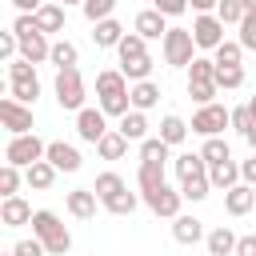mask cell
Returning a JSON list of instances; mask_svg holds the SVG:
<instances>
[{
    "instance_id": "3957f363",
    "label": "cell",
    "mask_w": 256,
    "mask_h": 256,
    "mask_svg": "<svg viewBox=\"0 0 256 256\" xmlns=\"http://www.w3.org/2000/svg\"><path fill=\"white\" fill-rule=\"evenodd\" d=\"M84 76L80 68H56V104L64 112H80L84 108Z\"/></svg>"
},
{
    "instance_id": "bcb514c9",
    "label": "cell",
    "mask_w": 256,
    "mask_h": 256,
    "mask_svg": "<svg viewBox=\"0 0 256 256\" xmlns=\"http://www.w3.org/2000/svg\"><path fill=\"white\" fill-rule=\"evenodd\" d=\"M12 252H16V256H44L48 248H44V240H40V236H32V240H20Z\"/></svg>"
},
{
    "instance_id": "7a4b0ae2",
    "label": "cell",
    "mask_w": 256,
    "mask_h": 256,
    "mask_svg": "<svg viewBox=\"0 0 256 256\" xmlns=\"http://www.w3.org/2000/svg\"><path fill=\"white\" fill-rule=\"evenodd\" d=\"M160 48H164V64H172V68H188L196 56V40H192V28H168L164 32V40H160Z\"/></svg>"
},
{
    "instance_id": "d4e9b609",
    "label": "cell",
    "mask_w": 256,
    "mask_h": 256,
    "mask_svg": "<svg viewBox=\"0 0 256 256\" xmlns=\"http://www.w3.org/2000/svg\"><path fill=\"white\" fill-rule=\"evenodd\" d=\"M136 184H140V196H144V192H156V188H164V164H152V160H140V172H136Z\"/></svg>"
},
{
    "instance_id": "f1b7e54d",
    "label": "cell",
    "mask_w": 256,
    "mask_h": 256,
    "mask_svg": "<svg viewBox=\"0 0 256 256\" xmlns=\"http://www.w3.org/2000/svg\"><path fill=\"white\" fill-rule=\"evenodd\" d=\"M188 84H216V60L196 56V60L188 64Z\"/></svg>"
},
{
    "instance_id": "d590c367",
    "label": "cell",
    "mask_w": 256,
    "mask_h": 256,
    "mask_svg": "<svg viewBox=\"0 0 256 256\" xmlns=\"http://www.w3.org/2000/svg\"><path fill=\"white\" fill-rule=\"evenodd\" d=\"M240 56H244V44H240V40H224V44L212 52V60H216L220 68H228V64H240Z\"/></svg>"
},
{
    "instance_id": "44dd1931",
    "label": "cell",
    "mask_w": 256,
    "mask_h": 256,
    "mask_svg": "<svg viewBox=\"0 0 256 256\" xmlns=\"http://www.w3.org/2000/svg\"><path fill=\"white\" fill-rule=\"evenodd\" d=\"M124 40V28H120V20H100V24H92V44L96 48H116Z\"/></svg>"
},
{
    "instance_id": "b9f144b4",
    "label": "cell",
    "mask_w": 256,
    "mask_h": 256,
    "mask_svg": "<svg viewBox=\"0 0 256 256\" xmlns=\"http://www.w3.org/2000/svg\"><path fill=\"white\" fill-rule=\"evenodd\" d=\"M236 28H240V44H244L248 52H256V12H244V20H240Z\"/></svg>"
},
{
    "instance_id": "7402d4cb",
    "label": "cell",
    "mask_w": 256,
    "mask_h": 256,
    "mask_svg": "<svg viewBox=\"0 0 256 256\" xmlns=\"http://www.w3.org/2000/svg\"><path fill=\"white\" fill-rule=\"evenodd\" d=\"M128 96H132V108L148 112V108L160 104V84H152V80H136V84L128 88Z\"/></svg>"
},
{
    "instance_id": "11a10c76",
    "label": "cell",
    "mask_w": 256,
    "mask_h": 256,
    "mask_svg": "<svg viewBox=\"0 0 256 256\" xmlns=\"http://www.w3.org/2000/svg\"><path fill=\"white\" fill-rule=\"evenodd\" d=\"M248 112H252V124H256V96L248 100Z\"/></svg>"
},
{
    "instance_id": "8d00e7d4",
    "label": "cell",
    "mask_w": 256,
    "mask_h": 256,
    "mask_svg": "<svg viewBox=\"0 0 256 256\" xmlns=\"http://www.w3.org/2000/svg\"><path fill=\"white\" fill-rule=\"evenodd\" d=\"M200 156H204L208 164H220V160H228L232 152H228V140H220V136H204V148H200Z\"/></svg>"
},
{
    "instance_id": "1f68e13d",
    "label": "cell",
    "mask_w": 256,
    "mask_h": 256,
    "mask_svg": "<svg viewBox=\"0 0 256 256\" xmlns=\"http://www.w3.org/2000/svg\"><path fill=\"white\" fill-rule=\"evenodd\" d=\"M168 148H172V144H164L160 136H148V140H140V160H152V164H168Z\"/></svg>"
},
{
    "instance_id": "e0dca14e",
    "label": "cell",
    "mask_w": 256,
    "mask_h": 256,
    "mask_svg": "<svg viewBox=\"0 0 256 256\" xmlns=\"http://www.w3.org/2000/svg\"><path fill=\"white\" fill-rule=\"evenodd\" d=\"M56 164L52 160H36L32 168H24V180H28V188H36V192H48L52 184H56Z\"/></svg>"
},
{
    "instance_id": "5bb4252c",
    "label": "cell",
    "mask_w": 256,
    "mask_h": 256,
    "mask_svg": "<svg viewBox=\"0 0 256 256\" xmlns=\"http://www.w3.org/2000/svg\"><path fill=\"white\" fill-rule=\"evenodd\" d=\"M44 160H52L60 172H80V152L72 144H64V140H52L48 152H44Z\"/></svg>"
},
{
    "instance_id": "4dcf8cb0",
    "label": "cell",
    "mask_w": 256,
    "mask_h": 256,
    "mask_svg": "<svg viewBox=\"0 0 256 256\" xmlns=\"http://www.w3.org/2000/svg\"><path fill=\"white\" fill-rule=\"evenodd\" d=\"M56 68H76V60H80V52H76V44L72 40H56L52 44V56H48Z\"/></svg>"
},
{
    "instance_id": "ffe728a7",
    "label": "cell",
    "mask_w": 256,
    "mask_h": 256,
    "mask_svg": "<svg viewBox=\"0 0 256 256\" xmlns=\"http://www.w3.org/2000/svg\"><path fill=\"white\" fill-rule=\"evenodd\" d=\"M172 236H176V244H200L204 240V224L196 220V216H176L172 220Z\"/></svg>"
},
{
    "instance_id": "8fae6325",
    "label": "cell",
    "mask_w": 256,
    "mask_h": 256,
    "mask_svg": "<svg viewBox=\"0 0 256 256\" xmlns=\"http://www.w3.org/2000/svg\"><path fill=\"white\" fill-rule=\"evenodd\" d=\"M252 204H256V188L252 184H236V188H228L224 192V208H228V216H248L252 212Z\"/></svg>"
},
{
    "instance_id": "52a82bcc",
    "label": "cell",
    "mask_w": 256,
    "mask_h": 256,
    "mask_svg": "<svg viewBox=\"0 0 256 256\" xmlns=\"http://www.w3.org/2000/svg\"><path fill=\"white\" fill-rule=\"evenodd\" d=\"M192 40H196V48H220L224 44V20L220 16H212V12H200L196 20H192Z\"/></svg>"
},
{
    "instance_id": "277c9868",
    "label": "cell",
    "mask_w": 256,
    "mask_h": 256,
    "mask_svg": "<svg viewBox=\"0 0 256 256\" xmlns=\"http://www.w3.org/2000/svg\"><path fill=\"white\" fill-rule=\"evenodd\" d=\"M48 144L36 136V132H24V136H12L8 148H4V164H16V168H32L36 160H44Z\"/></svg>"
},
{
    "instance_id": "cb8c5ba5",
    "label": "cell",
    "mask_w": 256,
    "mask_h": 256,
    "mask_svg": "<svg viewBox=\"0 0 256 256\" xmlns=\"http://www.w3.org/2000/svg\"><path fill=\"white\" fill-rule=\"evenodd\" d=\"M120 132H124L128 140H136V144H140V140H148V116H144L140 108L124 112V116H120Z\"/></svg>"
},
{
    "instance_id": "e575fe53",
    "label": "cell",
    "mask_w": 256,
    "mask_h": 256,
    "mask_svg": "<svg viewBox=\"0 0 256 256\" xmlns=\"http://www.w3.org/2000/svg\"><path fill=\"white\" fill-rule=\"evenodd\" d=\"M80 12L88 16V24H100V20H108V16L116 12V0H84Z\"/></svg>"
},
{
    "instance_id": "ee69618b",
    "label": "cell",
    "mask_w": 256,
    "mask_h": 256,
    "mask_svg": "<svg viewBox=\"0 0 256 256\" xmlns=\"http://www.w3.org/2000/svg\"><path fill=\"white\" fill-rule=\"evenodd\" d=\"M220 92V84H188V96L196 104H212V96Z\"/></svg>"
},
{
    "instance_id": "ab89813d",
    "label": "cell",
    "mask_w": 256,
    "mask_h": 256,
    "mask_svg": "<svg viewBox=\"0 0 256 256\" xmlns=\"http://www.w3.org/2000/svg\"><path fill=\"white\" fill-rule=\"evenodd\" d=\"M216 84H220V88H228V92H232V88H240V84H244V68H240V64H228V68H220V64H216Z\"/></svg>"
},
{
    "instance_id": "f5cc1de1",
    "label": "cell",
    "mask_w": 256,
    "mask_h": 256,
    "mask_svg": "<svg viewBox=\"0 0 256 256\" xmlns=\"http://www.w3.org/2000/svg\"><path fill=\"white\" fill-rule=\"evenodd\" d=\"M188 4H192V8H196V12H212V8H216V4H220V0H188Z\"/></svg>"
},
{
    "instance_id": "d6a6232c",
    "label": "cell",
    "mask_w": 256,
    "mask_h": 256,
    "mask_svg": "<svg viewBox=\"0 0 256 256\" xmlns=\"http://www.w3.org/2000/svg\"><path fill=\"white\" fill-rule=\"evenodd\" d=\"M124 188H128V184H124V180H120L116 172H100V176H96V184H92V192L100 196V204H104L108 196H116V192H124Z\"/></svg>"
},
{
    "instance_id": "680465c9",
    "label": "cell",
    "mask_w": 256,
    "mask_h": 256,
    "mask_svg": "<svg viewBox=\"0 0 256 256\" xmlns=\"http://www.w3.org/2000/svg\"><path fill=\"white\" fill-rule=\"evenodd\" d=\"M4 256H16V252H4Z\"/></svg>"
},
{
    "instance_id": "83f0119b",
    "label": "cell",
    "mask_w": 256,
    "mask_h": 256,
    "mask_svg": "<svg viewBox=\"0 0 256 256\" xmlns=\"http://www.w3.org/2000/svg\"><path fill=\"white\" fill-rule=\"evenodd\" d=\"M208 172V160L200 156V152H184V156H176V176L180 180H188V176H204Z\"/></svg>"
},
{
    "instance_id": "6da1fadb",
    "label": "cell",
    "mask_w": 256,
    "mask_h": 256,
    "mask_svg": "<svg viewBox=\"0 0 256 256\" xmlns=\"http://www.w3.org/2000/svg\"><path fill=\"white\" fill-rule=\"evenodd\" d=\"M32 236H40L44 240V248H48V256H64L68 248H72V232L60 224V216L56 212H48V208H40L36 216H32Z\"/></svg>"
},
{
    "instance_id": "8992f818",
    "label": "cell",
    "mask_w": 256,
    "mask_h": 256,
    "mask_svg": "<svg viewBox=\"0 0 256 256\" xmlns=\"http://www.w3.org/2000/svg\"><path fill=\"white\" fill-rule=\"evenodd\" d=\"M0 124H4L12 136L32 132V104H20L16 96H4V100H0Z\"/></svg>"
},
{
    "instance_id": "4fadbf2b",
    "label": "cell",
    "mask_w": 256,
    "mask_h": 256,
    "mask_svg": "<svg viewBox=\"0 0 256 256\" xmlns=\"http://www.w3.org/2000/svg\"><path fill=\"white\" fill-rule=\"evenodd\" d=\"M64 204H68V212H72L76 220H92V216H96V204H100V196H96L92 188H72Z\"/></svg>"
},
{
    "instance_id": "f6af8a7d",
    "label": "cell",
    "mask_w": 256,
    "mask_h": 256,
    "mask_svg": "<svg viewBox=\"0 0 256 256\" xmlns=\"http://www.w3.org/2000/svg\"><path fill=\"white\" fill-rule=\"evenodd\" d=\"M16 52H20V36L16 32H0V56L4 60H16Z\"/></svg>"
},
{
    "instance_id": "7dc6e473",
    "label": "cell",
    "mask_w": 256,
    "mask_h": 256,
    "mask_svg": "<svg viewBox=\"0 0 256 256\" xmlns=\"http://www.w3.org/2000/svg\"><path fill=\"white\" fill-rule=\"evenodd\" d=\"M152 8L164 12V16H184L188 12V0H152Z\"/></svg>"
},
{
    "instance_id": "9f6ffc18",
    "label": "cell",
    "mask_w": 256,
    "mask_h": 256,
    "mask_svg": "<svg viewBox=\"0 0 256 256\" xmlns=\"http://www.w3.org/2000/svg\"><path fill=\"white\" fill-rule=\"evenodd\" d=\"M244 4V12H256V0H240Z\"/></svg>"
},
{
    "instance_id": "ba28073f",
    "label": "cell",
    "mask_w": 256,
    "mask_h": 256,
    "mask_svg": "<svg viewBox=\"0 0 256 256\" xmlns=\"http://www.w3.org/2000/svg\"><path fill=\"white\" fill-rule=\"evenodd\" d=\"M144 204L156 212V216H164V220H176L180 216V204H184V192H176V188H156V192H144Z\"/></svg>"
},
{
    "instance_id": "ac0fdd59",
    "label": "cell",
    "mask_w": 256,
    "mask_h": 256,
    "mask_svg": "<svg viewBox=\"0 0 256 256\" xmlns=\"http://www.w3.org/2000/svg\"><path fill=\"white\" fill-rule=\"evenodd\" d=\"M236 240H240V236H236L232 228H224V224H220V228H212V232L204 236L208 256H236Z\"/></svg>"
},
{
    "instance_id": "7c38bea8",
    "label": "cell",
    "mask_w": 256,
    "mask_h": 256,
    "mask_svg": "<svg viewBox=\"0 0 256 256\" xmlns=\"http://www.w3.org/2000/svg\"><path fill=\"white\" fill-rule=\"evenodd\" d=\"M96 96H100V104L112 100V96H128V76L116 72V68H104V72L96 76Z\"/></svg>"
},
{
    "instance_id": "f907efd6",
    "label": "cell",
    "mask_w": 256,
    "mask_h": 256,
    "mask_svg": "<svg viewBox=\"0 0 256 256\" xmlns=\"http://www.w3.org/2000/svg\"><path fill=\"white\" fill-rule=\"evenodd\" d=\"M236 256H256V236H240L236 240Z\"/></svg>"
},
{
    "instance_id": "4316f807",
    "label": "cell",
    "mask_w": 256,
    "mask_h": 256,
    "mask_svg": "<svg viewBox=\"0 0 256 256\" xmlns=\"http://www.w3.org/2000/svg\"><path fill=\"white\" fill-rule=\"evenodd\" d=\"M188 128H192V124H184L180 116H164V120H160V140L176 148V144H184V136H188Z\"/></svg>"
},
{
    "instance_id": "60d3db41",
    "label": "cell",
    "mask_w": 256,
    "mask_h": 256,
    "mask_svg": "<svg viewBox=\"0 0 256 256\" xmlns=\"http://www.w3.org/2000/svg\"><path fill=\"white\" fill-rule=\"evenodd\" d=\"M216 16H220L224 24H240V20H244V4H240V0H220V4H216Z\"/></svg>"
},
{
    "instance_id": "681fc988",
    "label": "cell",
    "mask_w": 256,
    "mask_h": 256,
    "mask_svg": "<svg viewBox=\"0 0 256 256\" xmlns=\"http://www.w3.org/2000/svg\"><path fill=\"white\" fill-rule=\"evenodd\" d=\"M240 176H244V184L256 188V152H252L248 160H240Z\"/></svg>"
},
{
    "instance_id": "f35d334b",
    "label": "cell",
    "mask_w": 256,
    "mask_h": 256,
    "mask_svg": "<svg viewBox=\"0 0 256 256\" xmlns=\"http://www.w3.org/2000/svg\"><path fill=\"white\" fill-rule=\"evenodd\" d=\"M12 96H16L20 104H36V96H40V80H36V76H28V80H12Z\"/></svg>"
},
{
    "instance_id": "c3c4849f",
    "label": "cell",
    "mask_w": 256,
    "mask_h": 256,
    "mask_svg": "<svg viewBox=\"0 0 256 256\" xmlns=\"http://www.w3.org/2000/svg\"><path fill=\"white\" fill-rule=\"evenodd\" d=\"M232 128H236L240 136L252 128V112H248V104H244V108H232Z\"/></svg>"
},
{
    "instance_id": "9a60e30c",
    "label": "cell",
    "mask_w": 256,
    "mask_h": 256,
    "mask_svg": "<svg viewBox=\"0 0 256 256\" xmlns=\"http://www.w3.org/2000/svg\"><path fill=\"white\" fill-rule=\"evenodd\" d=\"M208 180H212V188H236L244 176H240V164L228 156V160H220V164H208Z\"/></svg>"
},
{
    "instance_id": "7bdbcfd3",
    "label": "cell",
    "mask_w": 256,
    "mask_h": 256,
    "mask_svg": "<svg viewBox=\"0 0 256 256\" xmlns=\"http://www.w3.org/2000/svg\"><path fill=\"white\" fill-rule=\"evenodd\" d=\"M16 188H20V168L16 164H4L0 168V192L4 196H16Z\"/></svg>"
},
{
    "instance_id": "6f0895ef",
    "label": "cell",
    "mask_w": 256,
    "mask_h": 256,
    "mask_svg": "<svg viewBox=\"0 0 256 256\" xmlns=\"http://www.w3.org/2000/svg\"><path fill=\"white\" fill-rule=\"evenodd\" d=\"M68 4H84V0H64V8H68Z\"/></svg>"
},
{
    "instance_id": "484cf974",
    "label": "cell",
    "mask_w": 256,
    "mask_h": 256,
    "mask_svg": "<svg viewBox=\"0 0 256 256\" xmlns=\"http://www.w3.org/2000/svg\"><path fill=\"white\" fill-rule=\"evenodd\" d=\"M116 52H120V60H140V56H148V40L140 32H124V40L116 44Z\"/></svg>"
},
{
    "instance_id": "74e56055",
    "label": "cell",
    "mask_w": 256,
    "mask_h": 256,
    "mask_svg": "<svg viewBox=\"0 0 256 256\" xmlns=\"http://www.w3.org/2000/svg\"><path fill=\"white\" fill-rule=\"evenodd\" d=\"M120 72L136 84V80H148V72H152V56H140V60H120Z\"/></svg>"
},
{
    "instance_id": "f546056e",
    "label": "cell",
    "mask_w": 256,
    "mask_h": 256,
    "mask_svg": "<svg viewBox=\"0 0 256 256\" xmlns=\"http://www.w3.org/2000/svg\"><path fill=\"white\" fill-rule=\"evenodd\" d=\"M136 204H140V196H136V192H128V188L104 200V208H108L112 216H132V212H136Z\"/></svg>"
},
{
    "instance_id": "30bf717a",
    "label": "cell",
    "mask_w": 256,
    "mask_h": 256,
    "mask_svg": "<svg viewBox=\"0 0 256 256\" xmlns=\"http://www.w3.org/2000/svg\"><path fill=\"white\" fill-rule=\"evenodd\" d=\"M32 204L24 200V196H4V204H0V224L4 228H20V224H32Z\"/></svg>"
},
{
    "instance_id": "2e32d148",
    "label": "cell",
    "mask_w": 256,
    "mask_h": 256,
    "mask_svg": "<svg viewBox=\"0 0 256 256\" xmlns=\"http://www.w3.org/2000/svg\"><path fill=\"white\" fill-rule=\"evenodd\" d=\"M164 20H168L164 12L148 8V12H140V16H136V24H132V28H136L144 40H164V32H168V24H164Z\"/></svg>"
},
{
    "instance_id": "816d5d0a",
    "label": "cell",
    "mask_w": 256,
    "mask_h": 256,
    "mask_svg": "<svg viewBox=\"0 0 256 256\" xmlns=\"http://www.w3.org/2000/svg\"><path fill=\"white\" fill-rule=\"evenodd\" d=\"M12 4H16V8H20V12H36V8H40V4H44V0H12Z\"/></svg>"
},
{
    "instance_id": "603a6c76",
    "label": "cell",
    "mask_w": 256,
    "mask_h": 256,
    "mask_svg": "<svg viewBox=\"0 0 256 256\" xmlns=\"http://www.w3.org/2000/svg\"><path fill=\"white\" fill-rule=\"evenodd\" d=\"M96 152H100V156H104V160H120V156H124V152H128V136H124V132H120V128H116V132H112V128H108V132H104V136H100V140H96Z\"/></svg>"
},
{
    "instance_id": "db71d44e",
    "label": "cell",
    "mask_w": 256,
    "mask_h": 256,
    "mask_svg": "<svg viewBox=\"0 0 256 256\" xmlns=\"http://www.w3.org/2000/svg\"><path fill=\"white\" fill-rule=\"evenodd\" d=\"M244 140H248V148H252V152H256V124H252V128H248V132H244Z\"/></svg>"
},
{
    "instance_id": "9c48e42d",
    "label": "cell",
    "mask_w": 256,
    "mask_h": 256,
    "mask_svg": "<svg viewBox=\"0 0 256 256\" xmlns=\"http://www.w3.org/2000/svg\"><path fill=\"white\" fill-rule=\"evenodd\" d=\"M76 132H80V140L96 144V140L108 132V116H104V108H80V112H76Z\"/></svg>"
},
{
    "instance_id": "836d02e7",
    "label": "cell",
    "mask_w": 256,
    "mask_h": 256,
    "mask_svg": "<svg viewBox=\"0 0 256 256\" xmlns=\"http://www.w3.org/2000/svg\"><path fill=\"white\" fill-rule=\"evenodd\" d=\"M208 188H212L208 172H204V176H188V180H180V192H184V200H208Z\"/></svg>"
},
{
    "instance_id": "d6986e66",
    "label": "cell",
    "mask_w": 256,
    "mask_h": 256,
    "mask_svg": "<svg viewBox=\"0 0 256 256\" xmlns=\"http://www.w3.org/2000/svg\"><path fill=\"white\" fill-rule=\"evenodd\" d=\"M32 20H36V28L40 32H64V4H40L36 12H32Z\"/></svg>"
},
{
    "instance_id": "5b68a950",
    "label": "cell",
    "mask_w": 256,
    "mask_h": 256,
    "mask_svg": "<svg viewBox=\"0 0 256 256\" xmlns=\"http://www.w3.org/2000/svg\"><path fill=\"white\" fill-rule=\"evenodd\" d=\"M224 128H232V112L224 104H200V112L192 116V132L200 136H220Z\"/></svg>"
}]
</instances>
